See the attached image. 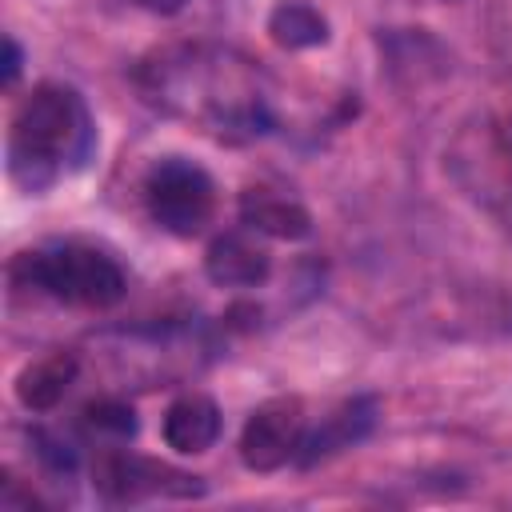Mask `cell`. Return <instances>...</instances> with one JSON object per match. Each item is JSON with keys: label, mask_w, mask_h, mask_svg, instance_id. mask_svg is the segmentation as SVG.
I'll return each instance as SVG.
<instances>
[{"label": "cell", "mask_w": 512, "mask_h": 512, "mask_svg": "<svg viewBox=\"0 0 512 512\" xmlns=\"http://www.w3.org/2000/svg\"><path fill=\"white\" fill-rule=\"evenodd\" d=\"M140 88L152 104L216 140H252L272 128L264 80L232 48H164L140 68Z\"/></svg>", "instance_id": "6da1fadb"}, {"label": "cell", "mask_w": 512, "mask_h": 512, "mask_svg": "<svg viewBox=\"0 0 512 512\" xmlns=\"http://www.w3.org/2000/svg\"><path fill=\"white\" fill-rule=\"evenodd\" d=\"M96 152V120L84 96L68 84H36L12 116L8 172L20 188L44 192L80 172Z\"/></svg>", "instance_id": "7a4b0ae2"}, {"label": "cell", "mask_w": 512, "mask_h": 512, "mask_svg": "<svg viewBox=\"0 0 512 512\" xmlns=\"http://www.w3.org/2000/svg\"><path fill=\"white\" fill-rule=\"evenodd\" d=\"M12 276L28 288H40L72 308H112L128 292L124 268L92 244H52L36 252H20L12 264Z\"/></svg>", "instance_id": "3957f363"}, {"label": "cell", "mask_w": 512, "mask_h": 512, "mask_svg": "<svg viewBox=\"0 0 512 512\" xmlns=\"http://www.w3.org/2000/svg\"><path fill=\"white\" fill-rule=\"evenodd\" d=\"M144 204L164 232L196 236L216 212V184L200 164L184 156H164L144 176Z\"/></svg>", "instance_id": "277c9868"}, {"label": "cell", "mask_w": 512, "mask_h": 512, "mask_svg": "<svg viewBox=\"0 0 512 512\" xmlns=\"http://www.w3.org/2000/svg\"><path fill=\"white\" fill-rule=\"evenodd\" d=\"M92 484L112 504H136V500H148V496H200L204 492L200 476L180 472L172 464H160L152 456L124 452V448H112V452L96 456Z\"/></svg>", "instance_id": "5b68a950"}, {"label": "cell", "mask_w": 512, "mask_h": 512, "mask_svg": "<svg viewBox=\"0 0 512 512\" xmlns=\"http://www.w3.org/2000/svg\"><path fill=\"white\" fill-rule=\"evenodd\" d=\"M304 404L296 396H272L244 420L240 432V460L252 472H276L296 460L304 440Z\"/></svg>", "instance_id": "8992f818"}, {"label": "cell", "mask_w": 512, "mask_h": 512, "mask_svg": "<svg viewBox=\"0 0 512 512\" xmlns=\"http://www.w3.org/2000/svg\"><path fill=\"white\" fill-rule=\"evenodd\" d=\"M256 236L260 232H252L248 224L232 228V232H220L204 252L208 280L220 284V288H256V284H264L268 272H272V256Z\"/></svg>", "instance_id": "52a82bcc"}, {"label": "cell", "mask_w": 512, "mask_h": 512, "mask_svg": "<svg viewBox=\"0 0 512 512\" xmlns=\"http://www.w3.org/2000/svg\"><path fill=\"white\" fill-rule=\"evenodd\" d=\"M376 412H380V408H376L372 396H352V400L336 404L316 428L304 432L300 452H296V464H300V468H312V464H320V460H328V456H336V452L360 444V440L376 428Z\"/></svg>", "instance_id": "ba28073f"}, {"label": "cell", "mask_w": 512, "mask_h": 512, "mask_svg": "<svg viewBox=\"0 0 512 512\" xmlns=\"http://www.w3.org/2000/svg\"><path fill=\"white\" fill-rule=\"evenodd\" d=\"M164 444L180 456H200L220 436V408L208 392H184L164 412Z\"/></svg>", "instance_id": "9c48e42d"}, {"label": "cell", "mask_w": 512, "mask_h": 512, "mask_svg": "<svg viewBox=\"0 0 512 512\" xmlns=\"http://www.w3.org/2000/svg\"><path fill=\"white\" fill-rule=\"evenodd\" d=\"M240 224H248L260 236H276V240H300V236L312 232V216L296 200L276 196V192H264V188L244 192V200H240Z\"/></svg>", "instance_id": "30bf717a"}, {"label": "cell", "mask_w": 512, "mask_h": 512, "mask_svg": "<svg viewBox=\"0 0 512 512\" xmlns=\"http://www.w3.org/2000/svg\"><path fill=\"white\" fill-rule=\"evenodd\" d=\"M76 368H80V364H76L72 352H52V356L28 364V368L16 376V396H20V404H24L28 412H52V408L64 400V392L72 388Z\"/></svg>", "instance_id": "8fae6325"}, {"label": "cell", "mask_w": 512, "mask_h": 512, "mask_svg": "<svg viewBox=\"0 0 512 512\" xmlns=\"http://www.w3.org/2000/svg\"><path fill=\"white\" fill-rule=\"evenodd\" d=\"M268 36L280 48H316L328 40V20L308 0H280L268 16Z\"/></svg>", "instance_id": "7c38bea8"}, {"label": "cell", "mask_w": 512, "mask_h": 512, "mask_svg": "<svg viewBox=\"0 0 512 512\" xmlns=\"http://www.w3.org/2000/svg\"><path fill=\"white\" fill-rule=\"evenodd\" d=\"M84 424L100 436H112V440H132L136 436V412H132V404H124L116 396L92 400L84 408Z\"/></svg>", "instance_id": "4fadbf2b"}, {"label": "cell", "mask_w": 512, "mask_h": 512, "mask_svg": "<svg viewBox=\"0 0 512 512\" xmlns=\"http://www.w3.org/2000/svg\"><path fill=\"white\" fill-rule=\"evenodd\" d=\"M36 452H40V460H44L48 468H56V472H72V468H76V448H72L68 440H60V436L36 432Z\"/></svg>", "instance_id": "5bb4252c"}, {"label": "cell", "mask_w": 512, "mask_h": 512, "mask_svg": "<svg viewBox=\"0 0 512 512\" xmlns=\"http://www.w3.org/2000/svg\"><path fill=\"white\" fill-rule=\"evenodd\" d=\"M20 60H24V56H20V44H16L12 36H4V84H8V88H12L16 76H20Z\"/></svg>", "instance_id": "9a60e30c"}, {"label": "cell", "mask_w": 512, "mask_h": 512, "mask_svg": "<svg viewBox=\"0 0 512 512\" xmlns=\"http://www.w3.org/2000/svg\"><path fill=\"white\" fill-rule=\"evenodd\" d=\"M500 48L512 64V0H500Z\"/></svg>", "instance_id": "2e32d148"}, {"label": "cell", "mask_w": 512, "mask_h": 512, "mask_svg": "<svg viewBox=\"0 0 512 512\" xmlns=\"http://www.w3.org/2000/svg\"><path fill=\"white\" fill-rule=\"evenodd\" d=\"M136 8H144V12H156V16H172V12H180L188 0H132Z\"/></svg>", "instance_id": "e0dca14e"}, {"label": "cell", "mask_w": 512, "mask_h": 512, "mask_svg": "<svg viewBox=\"0 0 512 512\" xmlns=\"http://www.w3.org/2000/svg\"><path fill=\"white\" fill-rule=\"evenodd\" d=\"M500 148H504V160L512 164V116H508L504 128H500Z\"/></svg>", "instance_id": "ac0fdd59"}]
</instances>
